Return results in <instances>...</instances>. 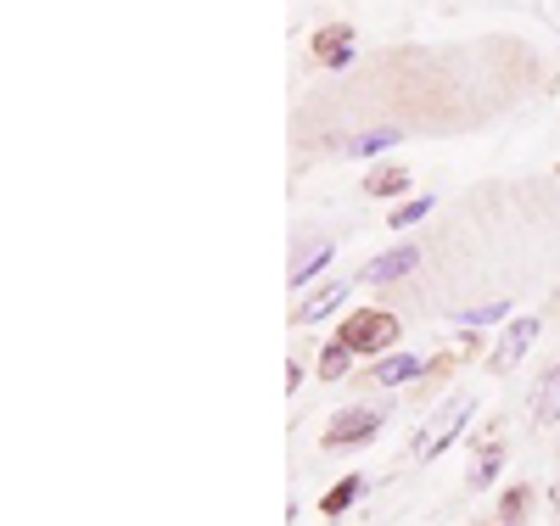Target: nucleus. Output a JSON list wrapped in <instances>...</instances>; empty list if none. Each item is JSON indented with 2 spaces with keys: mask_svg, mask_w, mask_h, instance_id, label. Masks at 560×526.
Instances as JSON below:
<instances>
[{
  "mask_svg": "<svg viewBox=\"0 0 560 526\" xmlns=\"http://www.w3.org/2000/svg\"><path fill=\"white\" fill-rule=\"evenodd\" d=\"M359 499H364V476H348L342 488H331V493L319 499V510H325V515H342V510H353Z\"/></svg>",
  "mask_w": 560,
  "mask_h": 526,
  "instance_id": "nucleus-8",
  "label": "nucleus"
},
{
  "mask_svg": "<svg viewBox=\"0 0 560 526\" xmlns=\"http://www.w3.org/2000/svg\"><path fill=\"white\" fill-rule=\"evenodd\" d=\"M337 342H342L348 353H382V348H393V342H398V319H393V314H382V308H359V314H348V319H342Z\"/></svg>",
  "mask_w": 560,
  "mask_h": 526,
  "instance_id": "nucleus-1",
  "label": "nucleus"
},
{
  "mask_svg": "<svg viewBox=\"0 0 560 526\" xmlns=\"http://www.w3.org/2000/svg\"><path fill=\"white\" fill-rule=\"evenodd\" d=\"M504 470V448H488L482 459H477V476H471V488H493V476Z\"/></svg>",
  "mask_w": 560,
  "mask_h": 526,
  "instance_id": "nucleus-13",
  "label": "nucleus"
},
{
  "mask_svg": "<svg viewBox=\"0 0 560 526\" xmlns=\"http://www.w3.org/2000/svg\"><path fill=\"white\" fill-rule=\"evenodd\" d=\"M342 297H348V280H337V285H319V292H314V297L303 303V314H298V319H303V325H319V319L331 314V308H337Z\"/></svg>",
  "mask_w": 560,
  "mask_h": 526,
  "instance_id": "nucleus-7",
  "label": "nucleus"
},
{
  "mask_svg": "<svg viewBox=\"0 0 560 526\" xmlns=\"http://www.w3.org/2000/svg\"><path fill=\"white\" fill-rule=\"evenodd\" d=\"M382 432V409H370V404H353V409H337L331 425H325V443L331 448H359Z\"/></svg>",
  "mask_w": 560,
  "mask_h": 526,
  "instance_id": "nucleus-2",
  "label": "nucleus"
},
{
  "mask_svg": "<svg viewBox=\"0 0 560 526\" xmlns=\"http://www.w3.org/2000/svg\"><path fill=\"white\" fill-rule=\"evenodd\" d=\"M387 147H398V129H364V135H353V140H348V152H353V157L387 152Z\"/></svg>",
  "mask_w": 560,
  "mask_h": 526,
  "instance_id": "nucleus-11",
  "label": "nucleus"
},
{
  "mask_svg": "<svg viewBox=\"0 0 560 526\" xmlns=\"http://www.w3.org/2000/svg\"><path fill=\"white\" fill-rule=\"evenodd\" d=\"M533 342H538V319H516V325L504 330V342H499V353H493L488 364L504 375V370L516 364V359H527V348H533Z\"/></svg>",
  "mask_w": 560,
  "mask_h": 526,
  "instance_id": "nucleus-4",
  "label": "nucleus"
},
{
  "mask_svg": "<svg viewBox=\"0 0 560 526\" xmlns=\"http://www.w3.org/2000/svg\"><path fill=\"white\" fill-rule=\"evenodd\" d=\"M415 264H420V247H393L387 258H376V264L364 269V280H376V285H382V280H398V274H409Z\"/></svg>",
  "mask_w": 560,
  "mask_h": 526,
  "instance_id": "nucleus-5",
  "label": "nucleus"
},
{
  "mask_svg": "<svg viewBox=\"0 0 560 526\" xmlns=\"http://www.w3.org/2000/svg\"><path fill=\"white\" fill-rule=\"evenodd\" d=\"M522 510H527V488H516V493H504V504H499L504 526H516V521H522Z\"/></svg>",
  "mask_w": 560,
  "mask_h": 526,
  "instance_id": "nucleus-17",
  "label": "nucleus"
},
{
  "mask_svg": "<svg viewBox=\"0 0 560 526\" xmlns=\"http://www.w3.org/2000/svg\"><path fill=\"white\" fill-rule=\"evenodd\" d=\"M348 359H353V353H348L342 342H325V353H319V375H325V381H337V375L348 370Z\"/></svg>",
  "mask_w": 560,
  "mask_h": 526,
  "instance_id": "nucleus-12",
  "label": "nucleus"
},
{
  "mask_svg": "<svg viewBox=\"0 0 560 526\" xmlns=\"http://www.w3.org/2000/svg\"><path fill=\"white\" fill-rule=\"evenodd\" d=\"M465 420H471V404H454V409H448V414L432 425V432H420L415 454H420V459H438V454H443V448L459 437V425H465Z\"/></svg>",
  "mask_w": 560,
  "mask_h": 526,
  "instance_id": "nucleus-3",
  "label": "nucleus"
},
{
  "mask_svg": "<svg viewBox=\"0 0 560 526\" xmlns=\"http://www.w3.org/2000/svg\"><path fill=\"white\" fill-rule=\"evenodd\" d=\"M331 258H337V253H331V242H319V247H308V253H303V258L292 264V285H308V280H314V274H319L325 264H331Z\"/></svg>",
  "mask_w": 560,
  "mask_h": 526,
  "instance_id": "nucleus-9",
  "label": "nucleus"
},
{
  "mask_svg": "<svg viewBox=\"0 0 560 526\" xmlns=\"http://www.w3.org/2000/svg\"><path fill=\"white\" fill-rule=\"evenodd\" d=\"M420 370H427V359H415V353H387V359L376 364V381H382V387H404V381H415Z\"/></svg>",
  "mask_w": 560,
  "mask_h": 526,
  "instance_id": "nucleus-6",
  "label": "nucleus"
},
{
  "mask_svg": "<svg viewBox=\"0 0 560 526\" xmlns=\"http://www.w3.org/2000/svg\"><path fill=\"white\" fill-rule=\"evenodd\" d=\"M364 185H370V190H376V197H393V190H404V168H387V174L376 168V174H370Z\"/></svg>",
  "mask_w": 560,
  "mask_h": 526,
  "instance_id": "nucleus-15",
  "label": "nucleus"
},
{
  "mask_svg": "<svg viewBox=\"0 0 560 526\" xmlns=\"http://www.w3.org/2000/svg\"><path fill=\"white\" fill-rule=\"evenodd\" d=\"M533 414L549 425L555 414H560V370H549L544 381H538V398H533Z\"/></svg>",
  "mask_w": 560,
  "mask_h": 526,
  "instance_id": "nucleus-10",
  "label": "nucleus"
},
{
  "mask_svg": "<svg viewBox=\"0 0 560 526\" xmlns=\"http://www.w3.org/2000/svg\"><path fill=\"white\" fill-rule=\"evenodd\" d=\"M504 314H510V303H482V308H465L459 325H493V319H504Z\"/></svg>",
  "mask_w": 560,
  "mask_h": 526,
  "instance_id": "nucleus-14",
  "label": "nucleus"
},
{
  "mask_svg": "<svg viewBox=\"0 0 560 526\" xmlns=\"http://www.w3.org/2000/svg\"><path fill=\"white\" fill-rule=\"evenodd\" d=\"M427 213H432V197H427V202H404V208L393 213V224H398V230H409V224H420Z\"/></svg>",
  "mask_w": 560,
  "mask_h": 526,
  "instance_id": "nucleus-16",
  "label": "nucleus"
}]
</instances>
